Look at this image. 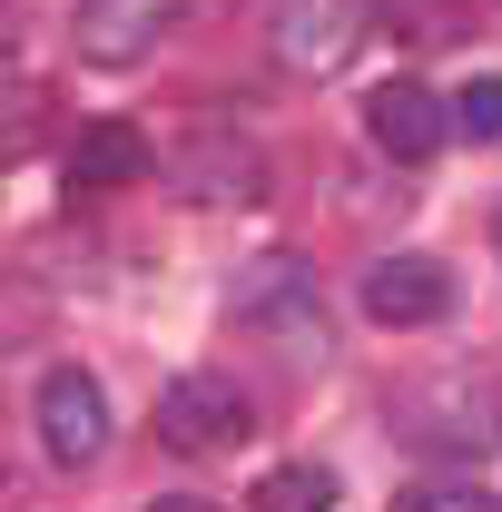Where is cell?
<instances>
[{"label":"cell","mask_w":502,"mask_h":512,"mask_svg":"<svg viewBox=\"0 0 502 512\" xmlns=\"http://www.w3.org/2000/svg\"><path fill=\"white\" fill-rule=\"evenodd\" d=\"M0 483H10V463H0Z\"/></svg>","instance_id":"cell-18"},{"label":"cell","mask_w":502,"mask_h":512,"mask_svg":"<svg viewBox=\"0 0 502 512\" xmlns=\"http://www.w3.org/2000/svg\"><path fill=\"white\" fill-rule=\"evenodd\" d=\"M148 512H217V503H197V493H158Z\"/></svg>","instance_id":"cell-16"},{"label":"cell","mask_w":502,"mask_h":512,"mask_svg":"<svg viewBox=\"0 0 502 512\" xmlns=\"http://www.w3.org/2000/svg\"><path fill=\"white\" fill-rule=\"evenodd\" d=\"M394 434L414 453H434V463H483L502 444V394H483V384H414V394H394Z\"/></svg>","instance_id":"cell-2"},{"label":"cell","mask_w":502,"mask_h":512,"mask_svg":"<svg viewBox=\"0 0 502 512\" xmlns=\"http://www.w3.org/2000/svg\"><path fill=\"white\" fill-rule=\"evenodd\" d=\"M394 512H502V503L483 493V483H453V473H443V483H404Z\"/></svg>","instance_id":"cell-14"},{"label":"cell","mask_w":502,"mask_h":512,"mask_svg":"<svg viewBox=\"0 0 502 512\" xmlns=\"http://www.w3.org/2000/svg\"><path fill=\"white\" fill-rule=\"evenodd\" d=\"M493 256H502V207H493Z\"/></svg>","instance_id":"cell-17"},{"label":"cell","mask_w":502,"mask_h":512,"mask_svg":"<svg viewBox=\"0 0 502 512\" xmlns=\"http://www.w3.org/2000/svg\"><path fill=\"white\" fill-rule=\"evenodd\" d=\"M158 178H168L178 207L237 217V207L266 197V148H256L247 128H227V119H197V128H178V138L158 148Z\"/></svg>","instance_id":"cell-1"},{"label":"cell","mask_w":502,"mask_h":512,"mask_svg":"<svg viewBox=\"0 0 502 512\" xmlns=\"http://www.w3.org/2000/svg\"><path fill=\"white\" fill-rule=\"evenodd\" d=\"M355 40H365V0H276V30H266L286 79H335Z\"/></svg>","instance_id":"cell-5"},{"label":"cell","mask_w":502,"mask_h":512,"mask_svg":"<svg viewBox=\"0 0 502 512\" xmlns=\"http://www.w3.org/2000/svg\"><path fill=\"white\" fill-rule=\"evenodd\" d=\"M227 316L247 325V335H266V345H306L315 316H325V286H315V266L306 256H286V247H266L237 266V286H227Z\"/></svg>","instance_id":"cell-3"},{"label":"cell","mask_w":502,"mask_h":512,"mask_svg":"<svg viewBox=\"0 0 502 512\" xmlns=\"http://www.w3.org/2000/svg\"><path fill=\"white\" fill-rule=\"evenodd\" d=\"M365 20H384L404 50H453V40L473 30V0H375Z\"/></svg>","instance_id":"cell-12"},{"label":"cell","mask_w":502,"mask_h":512,"mask_svg":"<svg viewBox=\"0 0 502 512\" xmlns=\"http://www.w3.org/2000/svg\"><path fill=\"white\" fill-rule=\"evenodd\" d=\"M50 128H60V99H50V79H0V168L40 158V148H50Z\"/></svg>","instance_id":"cell-11"},{"label":"cell","mask_w":502,"mask_h":512,"mask_svg":"<svg viewBox=\"0 0 502 512\" xmlns=\"http://www.w3.org/2000/svg\"><path fill=\"white\" fill-rule=\"evenodd\" d=\"M69 197H99V188H128V178H148L158 168V138L138 119H89L79 138H69Z\"/></svg>","instance_id":"cell-10"},{"label":"cell","mask_w":502,"mask_h":512,"mask_svg":"<svg viewBox=\"0 0 502 512\" xmlns=\"http://www.w3.org/2000/svg\"><path fill=\"white\" fill-rule=\"evenodd\" d=\"M355 306H365V325H384V335L443 325L453 316V266H443V256H375L365 286H355Z\"/></svg>","instance_id":"cell-7"},{"label":"cell","mask_w":502,"mask_h":512,"mask_svg":"<svg viewBox=\"0 0 502 512\" xmlns=\"http://www.w3.org/2000/svg\"><path fill=\"white\" fill-rule=\"evenodd\" d=\"M443 128H453V109H443L424 79H375V89H365V138H375L384 158H404V168L434 158Z\"/></svg>","instance_id":"cell-9"},{"label":"cell","mask_w":502,"mask_h":512,"mask_svg":"<svg viewBox=\"0 0 502 512\" xmlns=\"http://www.w3.org/2000/svg\"><path fill=\"white\" fill-rule=\"evenodd\" d=\"M335 503H345V483L325 463H286V473H266L247 493V512H335Z\"/></svg>","instance_id":"cell-13"},{"label":"cell","mask_w":502,"mask_h":512,"mask_svg":"<svg viewBox=\"0 0 502 512\" xmlns=\"http://www.w3.org/2000/svg\"><path fill=\"white\" fill-rule=\"evenodd\" d=\"M178 10H188V0H79V10H69V40H79L89 69H138L178 30Z\"/></svg>","instance_id":"cell-8"},{"label":"cell","mask_w":502,"mask_h":512,"mask_svg":"<svg viewBox=\"0 0 502 512\" xmlns=\"http://www.w3.org/2000/svg\"><path fill=\"white\" fill-rule=\"evenodd\" d=\"M256 434V404L227 375H178L158 394V444L168 453H237Z\"/></svg>","instance_id":"cell-4"},{"label":"cell","mask_w":502,"mask_h":512,"mask_svg":"<svg viewBox=\"0 0 502 512\" xmlns=\"http://www.w3.org/2000/svg\"><path fill=\"white\" fill-rule=\"evenodd\" d=\"M40 453L60 463V473H89L99 453H109V394L89 365H50L40 375Z\"/></svg>","instance_id":"cell-6"},{"label":"cell","mask_w":502,"mask_h":512,"mask_svg":"<svg viewBox=\"0 0 502 512\" xmlns=\"http://www.w3.org/2000/svg\"><path fill=\"white\" fill-rule=\"evenodd\" d=\"M453 128H463V138H502V69H483V79L453 99Z\"/></svg>","instance_id":"cell-15"}]
</instances>
